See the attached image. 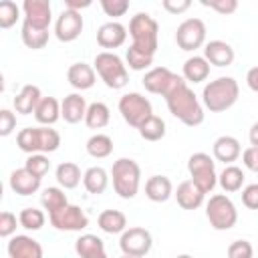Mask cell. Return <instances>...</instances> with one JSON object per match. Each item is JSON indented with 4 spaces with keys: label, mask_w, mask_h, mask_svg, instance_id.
Masks as SVG:
<instances>
[{
    "label": "cell",
    "mask_w": 258,
    "mask_h": 258,
    "mask_svg": "<svg viewBox=\"0 0 258 258\" xmlns=\"http://www.w3.org/2000/svg\"><path fill=\"white\" fill-rule=\"evenodd\" d=\"M165 103H167V109L169 113L179 119L183 125L187 127H198L204 123V107L202 103L198 101L196 93L187 87V81L181 79L167 95H165Z\"/></svg>",
    "instance_id": "obj_1"
},
{
    "label": "cell",
    "mask_w": 258,
    "mask_h": 258,
    "mask_svg": "<svg viewBox=\"0 0 258 258\" xmlns=\"http://www.w3.org/2000/svg\"><path fill=\"white\" fill-rule=\"evenodd\" d=\"M240 95V87L236 79L232 77H218L216 81H210L202 91V103L210 113H222L228 111Z\"/></svg>",
    "instance_id": "obj_2"
},
{
    "label": "cell",
    "mask_w": 258,
    "mask_h": 258,
    "mask_svg": "<svg viewBox=\"0 0 258 258\" xmlns=\"http://www.w3.org/2000/svg\"><path fill=\"white\" fill-rule=\"evenodd\" d=\"M129 34L133 38L131 46L135 50L155 56L159 44V24L153 16H149L147 12H137L129 20Z\"/></svg>",
    "instance_id": "obj_3"
},
{
    "label": "cell",
    "mask_w": 258,
    "mask_h": 258,
    "mask_svg": "<svg viewBox=\"0 0 258 258\" xmlns=\"http://www.w3.org/2000/svg\"><path fill=\"white\" fill-rule=\"evenodd\" d=\"M16 145L28 155L52 153L60 145V133L50 127H24L16 135Z\"/></svg>",
    "instance_id": "obj_4"
},
{
    "label": "cell",
    "mask_w": 258,
    "mask_h": 258,
    "mask_svg": "<svg viewBox=\"0 0 258 258\" xmlns=\"http://www.w3.org/2000/svg\"><path fill=\"white\" fill-rule=\"evenodd\" d=\"M111 177H113V189L119 198L131 200L137 196L141 183V167L135 159L129 157L117 159L111 167Z\"/></svg>",
    "instance_id": "obj_5"
},
{
    "label": "cell",
    "mask_w": 258,
    "mask_h": 258,
    "mask_svg": "<svg viewBox=\"0 0 258 258\" xmlns=\"http://www.w3.org/2000/svg\"><path fill=\"white\" fill-rule=\"evenodd\" d=\"M95 71L101 77V81L109 87V89H123L129 81V73L125 62L121 60V56H117L111 50H103L95 56Z\"/></svg>",
    "instance_id": "obj_6"
},
{
    "label": "cell",
    "mask_w": 258,
    "mask_h": 258,
    "mask_svg": "<svg viewBox=\"0 0 258 258\" xmlns=\"http://www.w3.org/2000/svg\"><path fill=\"white\" fill-rule=\"evenodd\" d=\"M206 218L214 230H230L238 222V210L226 194H214L206 204Z\"/></svg>",
    "instance_id": "obj_7"
},
{
    "label": "cell",
    "mask_w": 258,
    "mask_h": 258,
    "mask_svg": "<svg viewBox=\"0 0 258 258\" xmlns=\"http://www.w3.org/2000/svg\"><path fill=\"white\" fill-rule=\"evenodd\" d=\"M119 113L127 125L139 129L153 115V109H151L149 99L143 97L141 93H125L119 99Z\"/></svg>",
    "instance_id": "obj_8"
},
{
    "label": "cell",
    "mask_w": 258,
    "mask_h": 258,
    "mask_svg": "<svg viewBox=\"0 0 258 258\" xmlns=\"http://www.w3.org/2000/svg\"><path fill=\"white\" fill-rule=\"evenodd\" d=\"M187 171H189V177L196 185H200L206 194H210L216 183H218V175H216V161L204 153V151H198L194 155H189L187 159Z\"/></svg>",
    "instance_id": "obj_9"
},
{
    "label": "cell",
    "mask_w": 258,
    "mask_h": 258,
    "mask_svg": "<svg viewBox=\"0 0 258 258\" xmlns=\"http://www.w3.org/2000/svg\"><path fill=\"white\" fill-rule=\"evenodd\" d=\"M153 246V238H151V232L141 228V226H133V228H127L121 238H119V248L125 256H131V258H143L149 254Z\"/></svg>",
    "instance_id": "obj_10"
},
{
    "label": "cell",
    "mask_w": 258,
    "mask_h": 258,
    "mask_svg": "<svg viewBox=\"0 0 258 258\" xmlns=\"http://www.w3.org/2000/svg\"><path fill=\"white\" fill-rule=\"evenodd\" d=\"M206 24L200 18H185L175 30V42L181 50H198L206 42Z\"/></svg>",
    "instance_id": "obj_11"
},
{
    "label": "cell",
    "mask_w": 258,
    "mask_h": 258,
    "mask_svg": "<svg viewBox=\"0 0 258 258\" xmlns=\"http://www.w3.org/2000/svg\"><path fill=\"white\" fill-rule=\"evenodd\" d=\"M48 220L60 232H81L89 226V216L85 214V210L79 208V206H73V204H69L67 208L50 214Z\"/></svg>",
    "instance_id": "obj_12"
},
{
    "label": "cell",
    "mask_w": 258,
    "mask_h": 258,
    "mask_svg": "<svg viewBox=\"0 0 258 258\" xmlns=\"http://www.w3.org/2000/svg\"><path fill=\"white\" fill-rule=\"evenodd\" d=\"M181 79H183V77H179L177 73L169 71L167 67H153V69H149V71L145 73V77H143V87H145V91H149V93H153V95L165 97Z\"/></svg>",
    "instance_id": "obj_13"
},
{
    "label": "cell",
    "mask_w": 258,
    "mask_h": 258,
    "mask_svg": "<svg viewBox=\"0 0 258 258\" xmlns=\"http://www.w3.org/2000/svg\"><path fill=\"white\" fill-rule=\"evenodd\" d=\"M81 32H83V16H81V12L64 8L58 14L56 22H54L56 38L60 42H73V40H77L81 36Z\"/></svg>",
    "instance_id": "obj_14"
},
{
    "label": "cell",
    "mask_w": 258,
    "mask_h": 258,
    "mask_svg": "<svg viewBox=\"0 0 258 258\" xmlns=\"http://www.w3.org/2000/svg\"><path fill=\"white\" fill-rule=\"evenodd\" d=\"M22 10H24V22L26 24H30L34 28L48 30L50 18H52V10H50L48 0H24Z\"/></svg>",
    "instance_id": "obj_15"
},
{
    "label": "cell",
    "mask_w": 258,
    "mask_h": 258,
    "mask_svg": "<svg viewBox=\"0 0 258 258\" xmlns=\"http://www.w3.org/2000/svg\"><path fill=\"white\" fill-rule=\"evenodd\" d=\"M6 252L10 258H42V246L30 236L18 234L8 240Z\"/></svg>",
    "instance_id": "obj_16"
},
{
    "label": "cell",
    "mask_w": 258,
    "mask_h": 258,
    "mask_svg": "<svg viewBox=\"0 0 258 258\" xmlns=\"http://www.w3.org/2000/svg\"><path fill=\"white\" fill-rule=\"evenodd\" d=\"M127 40V28L121 24V22H105L99 26L97 30V44L101 48H119L121 44H125Z\"/></svg>",
    "instance_id": "obj_17"
},
{
    "label": "cell",
    "mask_w": 258,
    "mask_h": 258,
    "mask_svg": "<svg viewBox=\"0 0 258 258\" xmlns=\"http://www.w3.org/2000/svg\"><path fill=\"white\" fill-rule=\"evenodd\" d=\"M173 196H175L179 208H183V210H198L204 204L206 191L200 185H196L191 179H185V181H181L177 185Z\"/></svg>",
    "instance_id": "obj_18"
},
{
    "label": "cell",
    "mask_w": 258,
    "mask_h": 258,
    "mask_svg": "<svg viewBox=\"0 0 258 258\" xmlns=\"http://www.w3.org/2000/svg\"><path fill=\"white\" fill-rule=\"evenodd\" d=\"M234 56V48L226 40H210L204 46V58L214 67H230Z\"/></svg>",
    "instance_id": "obj_19"
},
{
    "label": "cell",
    "mask_w": 258,
    "mask_h": 258,
    "mask_svg": "<svg viewBox=\"0 0 258 258\" xmlns=\"http://www.w3.org/2000/svg\"><path fill=\"white\" fill-rule=\"evenodd\" d=\"M212 153L218 161H224L226 165H232V161H236L242 153V147H240V141L232 135H220L214 145H212Z\"/></svg>",
    "instance_id": "obj_20"
},
{
    "label": "cell",
    "mask_w": 258,
    "mask_h": 258,
    "mask_svg": "<svg viewBox=\"0 0 258 258\" xmlns=\"http://www.w3.org/2000/svg\"><path fill=\"white\" fill-rule=\"evenodd\" d=\"M40 177L32 175L26 167H20V169H14L10 173V189L16 191L18 196H32L40 189Z\"/></svg>",
    "instance_id": "obj_21"
},
{
    "label": "cell",
    "mask_w": 258,
    "mask_h": 258,
    "mask_svg": "<svg viewBox=\"0 0 258 258\" xmlns=\"http://www.w3.org/2000/svg\"><path fill=\"white\" fill-rule=\"evenodd\" d=\"M87 109H89V105H87L85 97H81L79 93H71L60 103V117L67 123H79V121H85Z\"/></svg>",
    "instance_id": "obj_22"
},
{
    "label": "cell",
    "mask_w": 258,
    "mask_h": 258,
    "mask_svg": "<svg viewBox=\"0 0 258 258\" xmlns=\"http://www.w3.org/2000/svg\"><path fill=\"white\" fill-rule=\"evenodd\" d=\"M67 79L71 83V87H75L77 91H87L95 85L97 77H95V69L87 62H75L69 67L67 71Z\"/></svg>",
    "instance_id": "obj_23"
},
{
    "label": "cell",
    "mask_w": 258,
    "mask_h": 258,
    "mask_svg": "<svg viewBox=\"0 0 258 258\" xmlns=\"http://www.w3.org/2000/svg\"><path fill=\"white\" fill-rule=\"evenodd\" d=\"M145 196L155 202V204H161V202H167L171 196H173V185H171V179L167 175H151L147 181H145Z\"/></svg>",
    "instance_id": "obj_24"
},
{
    "label": "cell",
    "mask_w": 258,
    "mask_h": 258,
    "mask_svg": "<svg viewBox=\"0 0 258 258\" xmlns=\"http://www.w3.org/2000/svg\"><path fill=\"white\" fill-rule=\"evenodd\" d=\"M42 95H40V89L36 85H24L20 89V93L14 97L12 105H14V111L20 113V115H30L34 113L36 105L40 103Z\"/></svg>",
    "instance_id": "obj_25"
},
{
    "label": "cell",
    "mask_w": 258,
    "mask_h": 258,
    "mask_svg": "<svg viewBox=\"0 0 258 258\" xmlns=\"http://www.w3.org/2000/svg\"><path fill=\"white\" fill-rule=\"evenodd\" d=\"M34 119L44 127L54 125L60 119V103L54 97H42L34 109Z\"/></svg>",
    "instance_id": "obj_26"
},
{
    "label": "cell",
    "mask_w": 258,
    "mask_h": 258,
    "mask_svg": "<svg viewBox=\"0 0 258 258\" xmlns=\"http://www.w3.org/2000/svg\"><path fill=\"white\" fill-rule=\"evenodd\" d=\"M97 224L107 234H123L127 230V216L119 210H103L97 218Z\"/></svg>",
    "instance_id": "obj_27"
},
{
    "label": "cell",
    "mask_w": 258,
    "mask_h": 258,
    "mask_svg": "<svg viewBox=\"0 0 258 258\" xmlns=\"http://www.w3.org/2000/svg\"><path fill=\"white\" fill-rule=\"evenodd\" d=\"M210 75V62L204 58V56H189L185 62H183V71H181V77L189 83H202L206 81Z\"/></svg>",
    "instance_id": "obj_28"
},
{
    "label": "cell",
    "mask_w": 258,
    "mask_h": 258,
    "mask_svg": "<svg viewBox=\"0 0 258 258\" xmlns=\"http://www.w3.org/2000/svg\"><path fill=\"white\" fill-rule=\"evenodd\" d=\"M83 185H85V189H87L89 194L99 196V194H103V191L107 189V185H109V173H107L103 167H99V165L89 167V169L83 173Z\"/></svg>",
    "instance_id": "obj_29"
},
{
    "label": "cell",
    "mask_w": 258,
    "mask_h": 258,
    "mask_svg": "<svg viewBox=\"0 0 258 258\" xmlns=\"http://www.w3.org/2000/svg\"><path fill=\"white\" fill-rule=\"evenodd\" d=\"M75 252L79 254V258H93V256L105 254V244L95 234H83L75 242Z\"/></svg>",
    "instance_id": "obj_30"
},
{
    "label": "cell",
    "mask_w": 258,
    "mask_h": 258,
    "mask_svg": "<svg viewBox=\"0 0 258 258\" xmlns=\"http://www.w3.org/2000/svg\"><path fill=\"white\" fill-rule=\"evenodd\" d=\"M54 177H56V181H58V185L62 187V189H73V187H77L79 183H81V167L77 165V163H73V161H62L58 167H56V171H54Z\"/></svg>",
    "instance_id": "obj_31"
},
{
    "label": "cell",
    "mask_w": 258,
    "mask_h": 258,
    "mask_svg": "<svg viewBox=\"0 0 258 258\" xmlns=\"http://www.w3.org/2000/svg\"><path fill=\"white\" fill-rule=\"evenodd\" d=\"M109 121H111V111L105 103L95 101L89 105L87 115H85V123L89 129H103L109 125Z\"/></svg>",
    "instance_id": "obj_32"
},
{
    "label": "cell",
    "mask_w": 258,
    "mask_h": 258,
    "mask_svg": "<svg viewBox=\"0 0 258 258\" xmlns=\"http://www.w3.org/2000/svg\"><path fill=\"white\" fill-rule=\"evenodd\" d=\"M87 153L95 159H105L113 153V139L105 133H95L87 139Z\"/></svg>",
    "instance_id": "obj_33"
},
{
    "label": "cell",
    "mask_w": 258,
    "mask_h": 258,
    "mask_svg": "<svg viewBox=\"0 0 258 258\" xmlns=\"http://www.w3.org/2000/svg\"><path fill=\"white\" fill-rule=\"evenodd\" d=\"M218 183L224 191L232 194V191H238L242 189L244 185V171L238 167V165H226L222 169V173L218 175Z\"/></svg>",
    "instance_id": "obj_34"
},
{
    "label": "cell",
    "mask_w": 258,
    "mask_h": 258,
    "mask_svg": "<svg viewBox=\"0 0 258 258\" xmlns=\"http://www.w3.org/2000/svg\"><path fill=\"white\" fill-rule=\"evenodd\" d=\"M40 204H42V208H44V210L48 212V216H50V214H54V212L67 208V206H69V200H67V194H64L62 187H46V189H42V194H40Z\"/></svg>",
    "instance_id": "obj_35"
},
{
    "label": "cell",
    "mask_w": 258,
    "mask_h": 258,
    "mask_svg": "<svg viewBox=\"0 0 258 258\" xmlns=\"http://www.w3.org/2000/svg\"><path fill=\"white\" fill-rule=\"evenodd\" d=\"M20 36H22V42L32 48V50H38V48H44L46 42H48V30H42V28H34L26 22H22V30H20Z\"/></svg>",
    "instance_id": "obj_36"
},
{
    "label": "cell",
    "mask_w": 258,
    "mask_h": 258,
    "mask_svg": "<svg viewBox=\"0 0 258 258\" xmlns=\"http://www.w3.org/2000/svg\"><path fill=\"white\" fill-rule=\"evenodd\" d=\"M137 131L145 141H159L165 137V121L157 115H151Z\"/></svg>",
    "instance_id": "obj_37"
},
{
    "label": "cell",
    "mask_w": 258,
    "mask_h": 258,
    "mask_svg": "<svg viewBox=\"0 0 258 258\" xmlns=\"http://www.w3.org/2000/svg\"><path fill=\"white\" fill-rule=\"evenodd\" d=\"M44 222H46V216H44V212L38 210V208H24V210L18 214V224H20L22 228H26V230H32V232L40 230V228L44 226Z\"/></svg>",
    "instance_id": "obj_38"
},
{
    "label": "cell",
    "mask_w": 258,
    "mask_h": 258,
    "mask_svg": "<svg viewBox=\"0 0 258 258\" xmlns=\"http://www.w3.org/2000/svg\"><path fill=\"white\" fill-rule=\"evenodd\" d=\"M18 16H20V8L16 6V2H12V0H2L0 2V28L6 30L10 26H14Z\"/></svg>",
    "instance_id": "obj_39"
},
{
    "label": "cell",
    "mask_w": 258,
    "mask_h": 258,
    "mask_svg": "<svg viewBox=\"0 0 258 258\" xmlns=\"http://www.w3.org/2000/svg\"><path fill=\"white\" fill-rule=\"evenodd\" d=\"M24 167L32 175H36V177L42 179L48 173V169H50V161H48V157L44 153H34V155H28V159L24 161Z\"/></svg>",
    "instance_id": "obj_40"
},
{
    "label": "cell",
    "mask_w": 258,
    "mask_h": 258,
    "mask_svg": "<svg viewBox=\"0 0 258 258\" xmlns=\"http://www.w3.org/2000/svg\"><path fill=\"white\" fill-rule=\"evenodd\" d=\"M125 60H127V64H129L131 71H145V69H149V67L153 64V56L143 54V52L135 50L133 46L127 48V52H125Z\"/></svg>",
    "instance_id": "obj_41"
},
{
    "label": "cell",
    "mask_w": 258,
    "mask_h": 258,
    "mask_svg": "<svg viewBox=\"0 0 258 258\" xmlns=\"http://www.w3.org/2000/svg\"><path fill=\"white\" fill-rule=\"evenodd\" d=\"M228 258H254V248L248 240H234L228 246Z\"/></svg>",
    "instance_id": "obj_42"
},
{
    "label": "cell",
    "mask_w": 258,
    "mask_h": 258,
    "mask_svg": "<svg viewBox=\"0 0 258 258\" xmlns=\"http://www.w3.org/2000/svg\"><path fill=\"white\" fill-rule=\"evenodd\" d=\"M101 8L107 16L119 18L125 16V12L129 10V0H101Z\"/></svg>",
    "instance_id": "obj_43"
},
{
    "label": "cell",
    "mask_w": 258,
    "mask_h": 258,
    "mask_svg": "<svg viewBox=\"0 0 258 258\" xmlns=\"http://www.w3.org/2000/svg\"><path fill=\"white\" fill-rule=\"evenodd\" d=\"M202 4L212 8V10H216V12H220V14H224V16L238 10V2L236 0H202Z\"/></svg>",
    "instance_id": "obj_44"
},
{
    "label": "cell",
    "mask_w": 258,
    "mask_h": 258,
    "mask_svg": "<svg viewBox=\"0 0 258 258\" xmlns=\"http://www.w3.org/2000/svg\"><path fill=\"white\" fill-rule=\"evenodd\" d=\"M16 232V216L8 210H4L0 214V236L2 238H12V234Z\"/></svg>",
    "instance_id": "obj_45"
},
{
    "label": "cell",
    "mask_w": 258,
    "mask_h": 258,
    "mask_svg": "<svg viewBox=\"0 0 258 258\" xmlns=\"http://www.w3.org/2000/svg\"><path fill=\"white\" fill-rule=\"evenodd\" d=\"M14 129H16V115L10 109H2L0 111V135L8 137Z\"/></svg>",
    "instance_id": "obj_46"
},
{
    "label": "cell",
    "mask_w": 258,
    "mask_h": 258,
    "mask_svg": "<svg viewBox=\"0 0 258 258\" xmlns=\"http://www.w3.org/2000/svg\"><path fill=\"white\" fill-rule=\"evenodd\" d=\"M242 204L250 210H258V183H250L242 189Z\"/></svg>",
    "instance_id": "obj_47"
},
{
    "label": "cell",
    "mask_w": 258,
    "mask_h": 258,
    "mask_svg": "<svg viewBox=\"0 0 258 258\" xmlns=\"http://www.w3.org/2000/svg\"><path fill=\"white\" fill-rule=\"evenodd\" d=\"M242 161H244V165H246L250 171H256V173H258V147H248V149H244Z\"/></svg>",
    "instance_id": "obj_48"
},
{
    "label": "cell",
    "mask_w": 258,
    "mask_h": 258,
    "mask_svg": "<svg viewBox=\"0 0 258 258\" xmlns=\"http://www.w3.org/2000/svg\"><path fill=\"white\" fill-rule=\"evenodd\" d=\"M191 6L189 0H163V8L171 14H181Z\"/></svg>",
    "instance_id": "obj_49"
},
{
    "label": "cell",
    "mask_w": 258,
    "mask_h": 258,
    "mask_svg": "<svg viewBox=\"0 0 258 258\" xmlns=\"http://www.w3.org/2000/svg\"><path fill=\"white\" fill-rule=\"evenodd\" d=\"M246 85H248L254 93H258V67H252V69L246 73Z\"/></svg>",
    "instance_id": "obj_50"
},
{
    "label": "cell",
    "mask_w": 258,
    "mask_h": 258,
    "mask_svg": "<svg viewBox=\"0 0 258 258\" xmlns=\"http://www.w3.org/2000/svg\"><path fill=\"white\" fill-rule=\"evenodd\" d=\"M64 6L69 10H81V8H89L91 6V0H64Z\"/></svg>",
    "instance_id": "obj_51"
},
{
    "label": "cell",
    "mask_w": 258,
    "mask_h": 258,
    "mask_svg": "<svg viewBox=\"0 0 258 258\" xmlns=\"http://www.w3.org/2000/svg\"><path fill=\"white\" fill-rule=\"evenodd\" d=\"M248 139H250V145H252V147H258V121L250 127V131H248Z\"/></svg>",
    "instance_id": "obj_52"
},
{
    "label": "cell",
    "mask_w": 258,
    "mask_h": 258,
    "mask_svg": "<svg viewBox=\"0 0 258 258\" xmlns=\"http://www.w3.org/2000/svg\"><path fill=\"white\" fill-rule=\"evenodd\" d=\"M175 258H194V256H189V254H179V256H175Z\"/></svg>",
    "instance_id": "obj_53"
},
{
    "label": "cell",
    "mask_w": 258,
    "mask_h": 258,
    "mask_svg": "<svg viewBox=\"0 0 258 258\" xmlns=\"http://www.w3.org/2000/svg\"><path fill=\"white\" fill-rule=\"evenodd\" d=\"M93 258H107V252L105 254H99V256H93Z\"/></svg>",
    "instance_id": "obj_54"
},
{
    "label": "cell",
    "mask_w": 258,
    "mask_h": 258,
    "mask_svg": "<svg viewBox=\"0 0 258 258\" xmlns=\"http://www.w3.org/2000/svg\"><path fill=\"white\" fill-rule=\"evenodd\" d=\"M121 258H131V256H125V254H123V256H121Z\"/></svg>",
    "instance_id": "obj_55"
}]
</instances>
